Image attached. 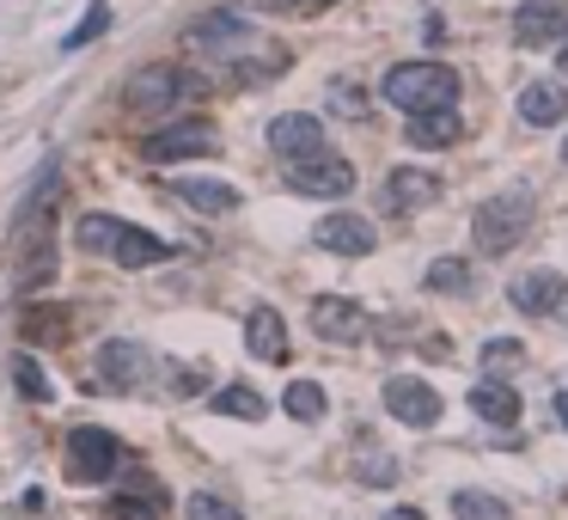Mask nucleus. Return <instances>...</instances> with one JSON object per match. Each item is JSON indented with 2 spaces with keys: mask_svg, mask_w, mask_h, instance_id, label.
<instances>
[{
  "mask_svg": "<svg viewBox=\"0 0 568 520\" xmlns=\"http://www.w3.org/2000/svg\"><path fill=\"white\" fill-rule=\"evenodd\" d=\"M55 197H62V178L55 166L37 178L25 202L13 214V233H7V276L19 294H37L55 282Z\"/></svg>",
  "mask_w": 568,
  "mask_h": 520,
  "instance_id": "1",
  "label": "nucleus"
},
{
  "mask_svg": "<svg viewBox=\"0 0 568 520\" xmlns=\"http://www.w3.org/2000/svg\"><path fill=\"white\" fill-rule=\"evenodd\" d=\"M379 93L397 110H440V105H459V74L447 62H397Z\"/></svg>",
  "mask_w": 568,
  "mask_h": 520,
  "instance_id": "2",
  "label": "nucleus"
},
{
  "mask_svg": "<svg viewBox=\"0 0 568 520\" xmlns=\"http://www.w3.org/2000/svg\"><path fill=\"white\" fill-rule=\"evenodd\" d=\"M471 233H476V245H483L490 257L514 252V245L532 233V197L526 190H502V197H490L483 209L471 214Z\"/></svg>",
  "mask_w": 568,
  "mask_h": 520,
  "instance_id": "3",
  "label": "nucleus"
},
{
  "mask_svg": "<svg viewBox=\"0 0 568 520\" xmlns=\"http://www.w3.org/2000/svg\"><path fill=\"white\" fill-rule=\"evenodd\" d=\"M214 147H221V135H214L202 117H184V123H165V129L147 135L141 153L153 166H178V160H208Z\"/></svg>",
  "mask_w": 568,
  "mask_h": 520,
  "instance_id": "4",
  "label": "nucleus"
},
{
  "mask_svg": "<svg viewBox=\"0 0 568 520\" xmlns=\"http://www.w3.org/2000/svg\"><path fill=\"white\" fill-rule=\"evenodd\" d=\"M196 93V81L190 74H178V67H141V74H129V86H122V105L135 110V117H159V110H172L178 98Z\"/></svg>",
  "mask_w": 568,
  "mask_h": 520,
  "instance_id": "5",
  "label": "nucleus"
},
{
  "mask_svg": "<svg viewBox=\"0 0 568 520\" xmlns=\"http://www.w3.org/2000/svg\"><path fill=\"white\" fill-rule=\"evenodd\" d=\"M117 466H122V447L105 428H74L67 435V478L74 484H105L117 478Z\"/></svg>",
  "mask_w": 568,
  "mask_h": 520,
  "instance_id": "6",
  "label": "nucleus"
},
{
  "mask_svg": "<svg viewBox=\"0 0 568 520\" xmlns=\"http://www.w3.org/2000/svg\"><path fill=\"white\" fill-rule=\"evenodd\" d=\"M288 190H300V197H349L355 190V166L336 160L331 147L324 153H312V160H288Z\"/></svg>",
  "mask_w": 568,
  "mask_h": 520,
  "instance_id": "7",
  "label": "nucleus"
},
{
  "mask_svg": "<svg viewBox=\"0 0 568 520\" xmlns=\"http://www.w3.org/2000/svg\"><path fill=\"white\" fill-rule=\"evenodd\" d=\"M190 50H196V55H226V62H238L245 50H257V31L245 25L238 13H202L196 25H190Z\"/></svg>",
  "mask_w": 568,
  "mask_h": 520,
  "instance_id": "8",
  "label": "nucleus"
},
{
  "mask_svg": "<svg viewBox=\"0 0 568 520\" xmlns=\"http://www.w3.org/2000/svg\"><path fill=\"white\" fill-rule=\"evenodd\" d=\"M385 411H392L397 423H410V428H435L440 423V392L428 386V380H416V374H392L385 380Z\"/></svg>",
  "mask_w": 568,
  "mask_h": 520,
  "instance_id": "9",
  "label": "nucleus"
},
{
  "mask_svg": "<svg viewBox=\"0 0 568 520\" xmlns=\"http://www.w3.org/2000/svg\"><path fill=\"white\" fill-rule=\"evenodd\" d=\"M147 374H153V355H147L141 343H105V349H98V386L141 392Z\"/></svg>",
  "mask_w": 568,
  "mask_h": 520,
  "instance_id": "10",
  "label": "nucleus"
},
{
  "mask_svg": "<svg viewBox=\"0 0 568 520\" xmlns=\"http://www.w3.org/2000/svg\"><path fill=\"white\" fill-rule=\"evenodd\" d=\"M514 38L526 43V50L562 43V38H568V0H519V13H514Z\"/></svg>",
  "mask_w": 568,
  "mask_h": 520,
  "instance_id": "11",
  "label": "nucleus"
},
{
  "mask_svg": "<svg viewBox=\"0 0 568 520\" xmlns=\"http://www.w3.org/2000/svg\"><path fill=\"white\" fill-rule=\"evenodd\" d=\"M312 331L324 337V343H361V337H367V312H361L355 300H343V294H318Z\"/></svg>",
  "mask_w": 568,
  "mask_h": 520,
  "instance_id": "12",
  "label": "nucleus"
},
{
  "mask_svg": "<svg viewBox=\"0 0 568 520\" xmlns=\"http://www.w3.org/2000/svg\"><path fill=\"white\" fill-rule=\"evenodd\" d=\"M269 147H276L281 160H312V153H324V123L306 117V110H288V117L269 123Z\"/></svg>",
  "mask_w": 568,
  "mask_h": 520,
  "instance_id": "13",
  "label": "nucleus"
},
{
  "mask_svg": "<svg viewBox=\"0 0 568 520\" xmlns=\"http://www.w3.org/2000/svg\"><path fill=\"white\" fill-rule=\"evenodd\" d=\"M312 240L336 257H367L373 245H379V233H373V221H361V214H324L312 227Z\"/></svg>",
  "mask_w": 568,
  "mask_h": 520,
  "instance_id": "14",
  "label": "nucleus"
},
{
  "mask_svg": "<svg viewBox=\"0 0 568 520\" xmlns=\"http://www.w3.org/2000/svg\"><path fill=\"white\" fill-rule=\"evenodd\" d=\"M562 294H568V276H556V269H532V276H519L514 288H507V300H514L526 319H544V312L562 307Z\"/></svg>",
  "mask_w": 568,
  "mask_h": 520,
  "instance_id": "15",
  "label": "nucleus"
},
{
  "mask_svg": "<svg viewBox=\"0 0 568 520\" xmlns=\"http://www.w3.org/2000/svg\"><path fill=\"white\" fill-rule=\"evenodd\" d=\"M568 117V81H532L519 86V123L532 129H550V123Z\"/></svg>",
  "mask_w": 568,
  "mask_h": 520,
  "instance_id": "16",
  "label": "nucleus"
},
{
  "mask_svg": "<svg viewBox=\"0 0 568 520\" xmlns=\"http://www.w3.org/2000/svg\"><path fill=\"white\" fill-rule=\"evenodd\" d=\"M245 349H251L257 361H288V325H281L276 307L245 312Z\"/></svg>",
  "mask_w": 568,
  "mask_h": 520,
  "instance_id": "17",
  "label": "nucleus"
},
{
  "mask_svg": "<svg viewBox=\"0 0 568 520\" xmlns=\"http://www.w3.org/2000/svg\"><path fill=\"white\" fill-rule=\"evenodd\" d=\"M435 197H440V178L435 172L397 166V172L385 178V209H392V214H410V209H422V202H435Z\"/></svg>",
  "mask_w": 568,
  "mask_h": 520,
  "instance_id": "18",
  "label": "nucleus"
},
{
  "mask_svg": "<svg viewBox=\"0 0 568 520\" xmlns=\"http://www.w3.org/2000/svg\"><path fill=\"white\" fill-rule=\"evenodd\" d=\"M410 147H452L464 135V123H459V110L452 105H440V110H410Z\"/></svg>",
  "mask_w": 568,
  "mask_h": 520,
  "instance_id": "19",
  "label": "nucleus"
},
{
  "mask_svg": "<svg viewBox=\"0 0 568 520\" xmlns=\"http://www.w3.org/2000/svg\"><path fill=\"white\" fill-rule=\"evenodd\" d=\"M471 411L483 416V423L507 428V423H519V392L502 386V380H476V386H471Z\"/></svg>",
  "mask_w": 568,
  "mask_h": 520,
  "instance_id": "20",
  "label": "nucleus"
},
{
  "mask_svg": "<svg viewBox=\"0 0 568 520\" xmlns=\"http://www.w3.org/2000/svg\"><path fill=\"white\" fill-rule=\"evenodd\" d=\"M172 190L190 202V209H202V214H233L238 209V190L221 184V178H178Z\"/></svg>",
  "mask_w": 568,
  "mask_h": 520,
  "instance_id": "21",
  "label": "nucleus"
},
{
  "mask_svg": "<svg viewBox=\"0 0 568 520\" xmlns=\"http://www.w3.org/2000/svg\"><path fill=\"white\" fill-rule=\"evenodd\" d=\"M110 257H117V269H147V264H159V257H165V240H153L147 227H129V221H122Z\"/></svg>",
  "mask_w": 568,
  "mask_h": 520,
  "instance_id": "22",
  "label": "nucleus"
},
{
  "mask_svg": "<svg viewBox=\"0 0 568 520\" xmlns=\"http://www.w3.org/2000/svg\"><path fill=\"white\" fill-rule=\"evenodd\" d=\"M110 520H165V490L159 484H141V490H122L105 502Z\"/></svg>",
  "mask_w": 568,
  "mask_h": 520,
  "instance_id": "23",
  "label": "nucleus"
},
{
  "mask_svg": "<svg viewBox=\"0 0 568 520\" xmlns=\"http://www.w3.org/2000/svg\"><path fill=\"white\" fill-rule=\"evenodd\" d=\"M214 411L238 416V423H264L269 404H264V392H257V386H221V392H214Z\"/></svg>",
  "mask_w": 568,
  "mask_h": 520,
  "instance_id": "24",
  "label": "nucleus"
},
{
  "mask_svg": "<svg viewBox=\"0 0 568 520\" xmlns=\"http://www.w3.org/2000/svg\"><path fill=\"white\" fill-rule=\"evenodd\" d=\"M281 411H288L293 423H318V416H324V386H312V380H293V386L281 392Z\"/></svg>",
  "mask_w": 568,
  "mask_h": 520,
  "instance_id": "25",
  "label": "nucleus"
},
{
  "mask_svg": "<svg viewBox=\"0 0 568 520\" xmlns=\"http://www.w3.org/2000/svg\"><path fill=\"white\" fill-rule=\"evenodd\" d=\"M428 288L435 294H471L476 276H471V264H459V257H435V264H428Z\"/></svg>",
  "mask_w": 568,
  "mask_h": 520,
  "instance_id": "26",
  "label": "nucleus"
},
{
  "mask_svg": "<svg viewBox=\"0 0 568 520\" xmlns=\"http://www.w3.org/2000/svg\"><path fill=\"white\" fill-rule=\"evenodd\" d=\"M452 514L459 520H507V502L502 496H483V490H459L452 496Z\"/></svg>",
  "mask_w": 568,
  "mask_h": 520,
  "instance_id": "27",
  "label": "nucleus"
},
{
  "mask_svg": "<svg viewBox=\"0 0 568 520\" xmlns=\"http://www.w3.org/2000/svg\"><path fill=\"white\" fill-rule=\"evenodd\" d=\"M13 386L25 392L31 404H50V399H55V386H50V380H43L37 355H19V361H13Z\"/></svg>",
  "mask_w": 568,
  "mask_h": 520,
  "instance_id": "28",
  "label": "nucleus"
},
{
  "mask_svg": "<svg viewBox=\"0 0 568 520\" xmlns=\"http://www.w3.org/2000/svg\"><path fill=\"white\" fill-rule=\"evenodd\" d=\"M117 233H122L117 214H86V221H79V245H86V252H110Z\"/></svg>",
  "mask_w": 568,
  "mask_h": 520,
  "instance_id": "29",
  "label": "nucleus"
},
{
  "mask_svg": "<svg viewBox=\"0 0 568 520\" xmlns=\"http://www.w3.org/2000/svg\"><path fill=\"white\" fill-rule=\"evenodd\" d=\"M105 25H110V0H93V7H86V19H79V25L62 38V50H86V43H93Z\"/></svg>",
  "mask_w": 568,
  "mask_h": 520,
  "instance_id": "30",
  "label": "nucleus"
},
{
  "mask_svg": "<svg viewBox=\"0 0 568 520\" xmlns=\"http://www.w3.org/2000/svg\"><path fill=\"white\" fill-rule=\"evenodd\" d=\"M50 337H55V343L67 337V312L62 307H55V312H25V343H50Z\"/></svg>",
  "mask_w": 568,
  "mask_h": 520,
  "instance_id": "31",
  "label": "nucleus"
},
{
  "mask_svg": "<svg viewBox=\"0 0 568 520\" xmlns=\"http://www.w3.org/2000/svg\"><path fill=\"white\" fill-rule=\"evenodd\" d=\"M184 514H190V520H245L233 502H221V496H208V490H196V496H190V502H184Z\"/></svg>",
  "mask_w": 568,
  "mask_h": 520,
  "instance_id": "32",
  "label": "nucleus"
},
{
  "mask_svg": "<svg viewBox=\"0 0 568 520\" xmlns=\"http://www.w3.org/2000/svg\"><path fill=\"white\" fill-rule=\"evenodd\" d=\"M519 361H526V349H519L514 337H502V343L483 349V368H490V374H502V368H519Z\"/></svg>",
  "mask_w": 568,
  "mask_h": 520,
  "instance_id": "33",
  "label": "nucleus"
},
{
  "mask_svg": "<svg viewBox=\"0 0 568 520\" xmlns=\"http://www.w3.org/2000/svg\"><path fill=\"white\" fill-rule=\"evenodd\" d=\"M331 105L343 110V117H361V110H367V98H361L355 86H331Z\"/></svg>",
  "mask_w": 568,
  "mask_h": 520,
  "instance_id": "34",
  "label": "nucleus"
},
{
  "mask_svg": "<svg viewBox=\"0 0 568 520\" xmlns=\"http://www.w3.org/2000/svg\"><path fill=\"white\" fill-rule=\"evenodd\" d=\"M361 478H367V484H392V478H397V466H392V459H385V454H373Z\"/></svg>",
  "mask_w": 568,
  "mask_h": 520,
  "instance_id": "35",
  "label": "nucleus"
},
{
  "mask_svg": "<svg viewBox=\"0 0 568 520\" xmlns=\"http://www.w3.org/2000/svg\"><path fill=\"white\" fill-rule=\"evenodd\" d=\"M556 81H568V38H562V50H556Z\"/></svg>",
  "mask_w": 568,
  "mask_h": 520,
  "instance_id": "36",
  "label": "nucleus"
},
{
  "mask_svg": "<svg viewBox=\"0 0 568 520\" xmlns=\"http://www.w3.org/2000/svg\"><path fill=\"white\" fill-rule=\"evenodd\" d=\"M385 520H428L422 508H397V514H385Z\"/></svg>",
  "mask_w": 568,
  "mask_h": 520,
  "instance_id": "37",
  "label": "nucleus"
},
{
  "mask_svg": "<svg viewBox=\"0 0 568 520\" xmlns=\"http://www.w3.org/2000/svg\"><path fill=\"white\" fill-rule=\"evenodd\" d=\"M556 423L568 428V392H556Z\"/></svg>",
  "mask_w": 568,
  "mask_h": 520,
  "instance_id": "38",
  "label": "nucleus"
},
{
  "mask_svg": "<svg viewBox=\"0 0 568 520\" xmlns=\"http://www.w3.org/2000/svg\"><path fill=\"white\" fill-rule=\"evenodd\" d=\"M324 7H336V0H300V13H324Z\"/></svg>",
  "mask_w": 568,
  "mask_h": 520,
  "instance_id": "39",
  "label": "nucleus"
},
{
  "mask_svg": "<svg viewBox=\"0 0 568 520\" xmlns=\"http://www.w3.org/2000/svg\"><path fill=\"white\" fill-rule=\"evenodd\" d=\"M562 160H568V147H562Z\"/></svg>",
  "mask_w": 568,
  "mask_h": 520,
  "instance_id": "40",
  "label": "nucleus"
}]
</instances>
